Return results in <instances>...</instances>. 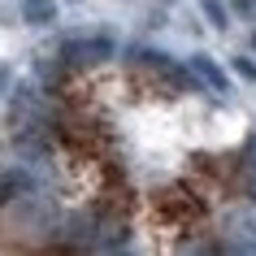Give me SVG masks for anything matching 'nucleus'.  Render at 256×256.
I'll return each mask as SVG.
<instances>
[{"mask_svg": "<svg viewBox=\"0 0 256 256\" xmlns=\"http://www.w3.org/2000/svg\"><path fill=\"white\" fill-rule=\"evenodd\" d=\"M204 9H208V18H213L217 26H226V9H222L217 0H204Z\"/></svg>", "mask_w": 256, "mask_h": 256, "instance_id": "nucleus-4", "label": "nucleus"}, {"mask_svg": "<svg viewBox=\"0 0 256 256\" xmlns=\"http://www.w3.org/2000/svg\"><path fill=\"white\" fill-rule=\"evenodd\" d=\"M239 74H243V78H256V66L248 61V56H239Z\"/></svg>", "mask_w": 256, "mask_h": 256, "instance_id": "nucleus-5", "label": "nucleus"}, {"mask_svg": "<svg viewBox=\"0 0 256 256\" xmlns=\"http://www.w3.org/2000/svg\"><path fill=\"white\" fill-rule=\"evenodd\" d=\"M156 213L165 222H191V217H200V200H196V191L187 187H170L156 196Z\"/></svg>", "mask_w": 256, "mask_h": 256, "instance_id": "nucleus-1", "label": "nucleus"}, {"mask_svg": "<svg viewBox=\"0 0 256 256\" xmlns=\"http://www.w3.org/2000/svg\"><path fill=\"white\" fill-rule=\"evenodd\" d=\"M226 230L239 234L243 248H256V213H234V217H226Z\"/></svg>", "mask_w": 256, "mask_h": 256, "instance_id": "nucleus-2", "label": "nucleus"}, {"mask_svg": "<svg viewBox=\"0 0 256 256\" xmlns=\"http://www.w3.org/2000/svg\"><path fill=\"white\" fill-rule=\"evenodd\" d=\"M196 70H200L204 78L213 82L217 92H226V74H222V70H217V66H213V61H208V56H196Z\"/></svg>", "mask_w": 256, "mask_h": 256, "instance_id": "nucleus-3", "label": "nucleus"}]
</instances>
